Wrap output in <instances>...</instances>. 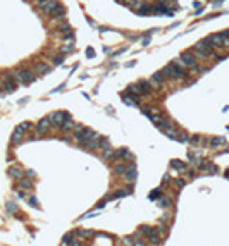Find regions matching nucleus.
<instances>
[{
    "instance_id": "nucleus-1",
    "label": "nucleus",
    "mask_w": 229,
    "mask_h": 246,
    "mask_svg": "<svg viewBox=\"0 0 229 246\" xmlns=\"http://www.w3.org/2000/svg\"><path fill=\"white\" fill-rule=\"evenodd\" d=\"M214 45L212 42L208 40V38H205V40H200V42L195 43V47H193V50H195V54L198 55V57H202V59H207V57H210V55H214Z\"/></svg>"
},
{
    "instance_id": "nucleus-2",
    "label": "nucleus",
    "mask_w": 229,
    "mask_h": 246,
    "mask_svg": "<svg viewBox=\"0 0 229 246\" xmlns=\"http://www.w3.org/2000/svg\"><path fill=\"white\" fill-rule=\"evenodd\" d=\"M164 74L165 78H172V79H183V78H186V71L176 65L174 62H170L169 65H165L164 67Z\"/></svg>"
},
{
    "instance_id": "nucleus-3",
    "label": "nucleus",
    "mask_w": 229,
    "mask_h": 246,
    "mask_svg": "<svg viewBox=\"0 0 229 246\" xmlns=\"http://www.w3.org/2000/svg\"><path fill=\"white\" fill-rule=\"evenodd\" d=\"M29 128H31V124L29 122H21L19 124V126L14 129V133H12V143H21L22 138H24V134H26V131H29Z\"/></svg>"
},
{
    "instance_id": "nucleus-4",
    "label": "nucleus",
    "mask_w": 229,
    "mask_h": 246,
    "mask_svg": "<svg viewBox=\"0 0 229 246\" xmlns=\"http://www.w3.org/2000/svg\"><path fill=\"white\" fill-rule=\"evenodd\" d=\"M17 81L22 83V85H29V83L35 81V74L29 69H21V71H17Z\"/></svg>"
},
{
    "instance_id": "nucleus-5",
    "label": "nucleus",
    "mask_w": 229,
    "mask_h": 246,
    "mask_svg": "<svg viewBox=\"0 0 229 246\" xmlns=\"http://www.w3.org/2000/svg\"><path fill=\"white\" fill-rule=\"evenodd\" d=\"M93 136H96V133L93 131V129H90V128H83V129H81V133H78V134L74 136V138L78 139V141H79L81 145H83V143H86L88 139H91Z\"/></svg>"
},
{
    "instance_id": "nucleus-6",
    "label": "nucleus",
    "mask_w": 229,
    "mask_h": 246,
    "mask_svg": "<svg viewBox=\"0 0 229 246\" xmlns=\"http://www.w3.org/2000/svg\"><path fill=\"white\" fill-rule=\"evenodd\" d=\"M69 117V114L64 112V110H59V112H55L50 115V121H52V126H55V128H60L62 126V122H64L66 119Z\"/></svg>"
},
{
    "instance_id": "nucleus-7",
    "label": "nucleus",
    "mask_w": 229,
    "mask_h": 246,
    "mask_svg": "<svg viewBox=\"0 0 229 246\" xmlns=\"http://www.w3.org/2000/svg\"><path fill=\"white\" fill-rule=\"evenodd\" d=\"M121 98H123V102L126 103V105L140 107V98L134 95V93H131V91H126V93H123V95H121Z\"/></svg>"
},
{
    "instance_id": "nucleus-8",
    "label": "nucleus",
    "mask_w": 229,
    "mask_h": 246,
    "mask_svg": "<svg viewBox=\"0 0 229 246\" xmlns=\"http://www.w3.org/2000/svg\"><path fill=\"white\" fill-rule=\"evenodd\" d=\"M179 59H181L183 62H184V65H186V67H191V69H195V67L198 65L197 57H195L193 54H190V52H183Z\"/></svg>"
},
{
    "instance_id": "nucleus-9",
    "label": "nucleus",
    "mask_w": 229,
    "mask_h": 246,
    "mask_svg": "<svg viewBox=\"0 0 229 246\" xmlns=\"http://www.w3.org/2000/svg\"><path fill=\"white\" fill-rule=\"evenodd\" d=\"M124 179L128 182H134L138 179V172H136V164H128V171L124 172Z\"/></svg>"
},
{
    "instance_id": "nucleus-10",
    "label": "nucleus",
    "mask_w": 229,
    "mask_h": 246,
    "mask_svg": "<svg viewBox=\"0 0 229 246\" xmlns=\"http://www.w3.org/2000/svg\"><path fill=\"white\" fill-rule=\"evenodd\" d=\"M164 81H165L164 71H159V72L152 74V78H150V83H152L153 88H162V86H164Z\"/></svg>"
},
{
    "instance_id": "nucleus-11",
    "label": "nucleus",
    "mask_w": 229,
    "mask_h": 246,
    "mask_svg": "<svg viewBox=\"0 0 229 246\" xmlns=\"http://www.w3.org/2000/svg\"><path fill=\"white\" fill-rule=\"evenodd\" d=\"M57 5H59V2H57V0H47L45 4H42V5H40V9H42L45 14L52 16V12L57 9Z\"/></svg>"
},
{
    "instance_id": "nucleus-12",
    "label": "nucleus",
    "mask_w": 229,
    "mask_h": 246,
    "mask_svg": "<svg viewBox=\"0 0 229 246\" xmlns=\"http://www.w3.org/2000/svg\"><path fill=\"white\" fill-rule=\"evenodd\" d=\"M52 121H50V117H43L40 122H38V126H36V133L38 134H45L48 131V129L52 128Z\"/></svg>"
},
{
    "instance_id": "nucleus-13",
    "label": "nucleus",
    "mask_w": 229,
    "mask_h": 246,
    "mask_svg": "<svg viewBox=\"0 0 229 246\" xmlns=\"http://www.w3.org/2000/svg\"><path fill=\"white\" fill-rule=\"evenodd\" d=\"M208 40L212 42L214 47H224V38H222V35H221V33L210 35V36H208Z\"/></svg>"
},
{
    "instance_id": "nucleus-14",
    "label": "nucleus",
    "mask_w": 229,
    "mask_h": 246,
    "mask_svg": "<svg viewBox=\"0 0 229 246\" xmlns=\"http://www.w3.org/2000/svg\"><path fill=\"white\" fill-rule=\"evenodd\" d=\"M98 141H100V136L96 134V136H93L91 139H88L86 143H83V146L88 148V150H95V148H98Z\"/></svg>"
},
{
    "instance_id": "nucleus-15",
    "label": "nucleus",
    "mask_w": 229,
    "mask_h": 246,
    "mask_svg": "<svg viewBox=\"0 0 229 246\" xmlns=\"http://www.w3.org/2000/svg\"><path fill=\"white\" fill-rule=\"evenodd\" d=\"M64 16H66V9H64V5H62V4H59V5H57V9L52 12V17L55 19V21H59V19H62Z\"/></svg>"
},
{
    "instance_id": "nucleus-16",
    "label": "nucleus",
    "mask_w": 229,
    "mask_h": 246,
    "mask_svg": "<svg viewBox=\"0 0 229 246\" xmlns=\"http://www.w3.org/2000/svg\"><path fill=\"white\" fill-rule=\"evenodd\" d=\"M138 85H140V88H141V91H143V95H150L152 90H153V86H152L150 81H140Z\"/></svg>"
},
{
    "instance_id": "nucleus-17",
    "label": "nucleus",
    "mask_w": 229,
    "mask_h": 246,
    "mask_svg": "<svg viewBox=\"0 0 229 246\" xmlns=\"http://www.w3.org/2000/svg\"><path fill=\"white\" fill-rule=\"evenodd\" d=\"M16 83H14V78H11V74L5 76V90L7 91H16Z\"/></svg>"
},
{
    "instance_id": "nucleus-18",
    "label": "nucleus",
    "mask_w": 229,
    "mask_h": 246,
    "mask_svg": "<svg viewBox=\"0 0 229 246\" xmlns=\"http://www.w3.org/2000/svg\"><path fill=\"white\" fill-rule=\"evenodd\" d=\"M226 143H227V139L224 138V136H215V138L210 139V146H222Z\"/></svg>"
},
{
    "instance_id": "nucleus-19",
    "label": "nucleus",
    "mask_w": 229,
    "mask_h": 246,
    "mask_svg": "<svg viewBox=\"0 0 229 246\" xmlns=\"http://www.w3.org/2000/svg\"><path fill=\"white\" fill-rule=\"evenodd\" d=\"M60 128L64 129V131H72V129L76 128V122H74V121H72L71 117H67L64 122H62V126H60Z\"/></svg>"
},
{
    "instance_id": "nucleus-20",
    "label": "nucleus",
    "mask_w": 229,
    "mask_h": 246,
    "mask_svg": "<svg viewBox=\"0 0 229 246\" xmlns=\"http://www.w3.org/2000/svg\"><path fill=\"white\" fill-rule=\"evenodd\" d=\"M102 157H103V160H114V158H116V150H112L110 146H109V148L103 150Z\"/></svg>"
},
{
    "instance_id": "nucleus-21",
    "label": "nucleus",
    "mask_w": 229,
    "mask_h": 246,
    "mask_svg": "<svg viewBox=\"0 0 229 246\" xmlns=\"http://www.w3.org/2000/svg\"><path fill=\"white\" fill-rule=\"evenodd\" d=\"M170 165H172V169H176V171H186V164L183 160H172L170 162Z\"/></svg>"
},
{
    "instance_id": "nucleus-22",
    "label": "nucleus",
    "mask_w": 229,
    "mask_h": 246,
    "mask_svg": "<svg viewBox=\"0 0 229 246\" xmlns=\"http://www.w3.org/2000/svg\"><path fill=\"white\" fill-rule=\"evenodd\" d=\"M128 171V164H124V162H119L117 165L114 167V172L117 174V176H121V174H124V172Z\"/></svg>"
},
{
    "instance_id": "nucleus-23",
    "label": "nucleus",
    "mask_w": 229,
    "mask_h": 246,
    "mask_svg": "<svg viewBox=\"0 0 229 246\" xmlns=\"http://www.w3.org/2000/svg\"><path fill=\"white\" fill-rule=\"evenodd\" d=\"M131 157V153H129L128 148H121V150L116 151V158H129Z\"/></svg>"
},
{
    "instance_id": "nucleus-24",
    "label": "nucleus",
    "mask_w": 229,
    "mask_h": 246,
    "mask_svg": "<svg viewBox=\"0 0 229 246\" xmlns=\"http://www.w3.org/2000/svg\"><path fill=\"white\" fill-rule=\"evenodd\" d=\"M110 146V141H109V138H105V136H100V141H98V148L100 150H105V148H109Z\"/></svg>"
},
{
    "instance_id": "nucleus-25",
    "label": "nucleus",
    "mask_w": 229,
    "mask_h": 246,
    "mask_svg": "<svg viewBox=\"0 0 229 246\" xmlns=\"http://www.w3.org/2000/svg\"><path fill=\"white\" fill-rule=\"evenodd\" d=\"M159 205L162 207V208H169L170 205H172V200H170L169 196H162V198H160V201H159Z\"/></svg>"
},
{
    "instance_id": "nucleus-26",
    "label": "nucleus",
    "mask_w": 229,
    "mask_h": 246,
    "mask_svg": "<svg viewBox=\"0 0 229 246\" xmlns=\"http://www.w3.org/2000/svg\"><path fill=\"white\" fill-rule=\"evenodd\" d=\"M9 174H11L14 179H22V172L19 171L17 167H11V169H9Z\"/></svg>"
},
{
    "instance_id": "nucleus-27",
    "label": "nucleus",
    "mask_w": 229,
    "mask_h": 246,
    "mask_svg": "<svg viewBox=\"0 0 229 246\" xmlns=\"http://www.w3.org/2000/svg\"><path fill=\"white\" fill-rule=\"evenodd\" d=\"M128 91H131V93H134V95H138V96H141V95H143V91H141V88H140V85H138V83H136V85H129Z\"/></svg>"
},
{
    "instance_id": "nucleus-28",
    "label": "nucleus",
    "mask_w": 229,
    "mask_h": 246,
    "mask_svg": "<svg viewBox=\"0 0 229 246\" xmlns=\"http://www.w3.org/2000/svg\"><path fill=\"white\" fill-rule=\"evenodd\" d=\"M162 131H164V133L167 134V136H169L170 139H179V134H177L172 128H170V129H162Z\"/></svg>"
},
{
    "instance_id": "nucleus-29",
    "label": "nucleus",
    "mask_w": 229,
    "mask_h": 246,
    "mask_svg": "<svg viewBox=\"0 0 229 246\" xmlns=\"http://www.w3.org/2000/svg\"><path fill=\"white\" fill-rule=\"evenodd\" d=\"M148 239H150V243L157 244V243H160V234L157 232V231H153V232H152V234L148 236Z\"/></svg>"
},
{
    "instance_id": "nucleus-30",
    "label": "nucleus",
    "mask_w": 229,
    "mask_h": 246,
    "mask_svg": "<svg viewBox=\"0 0 229 246\" xmlns=\"http://www.w3.org/2000/svg\"><path fill=\"white\" fill-rule=\"evenodd\" d=\"M57 31L59 33H71V26H69V22H62L59 28H57Z\"/></svg>"
},
{
    "instance_id": "nucleus-31",
    "label": "nucleus",
    "mask_w": 229,
    "mask_h": 246,
    "mask_svg": "<svg viewBox=\"0 0 229 246\" xmlns=\"http://www.w3.org/2000/svg\"><path fill=\"white\" fill-rule=\"evenodd\" d=\"M153 231L155 229L153 227H150V225H141V227H140V232H146V236H150Z\"/></svg>"
},
{
    "instance_id": "nucleus-32",
    "label": "nucleus",
    "mask_w": 229,
    "mask_h": 246,
    "mask_svg": "<svg viewBox=\"0 0 229 246\" xmlns=\"http://www.w3.org/2000/svg\"><path fill=\"white\" fill-rule=\"evenodd\" d=\"M129 191H126V189H119V191H116V194L112 196V198H121V196H128Z\"/></svg>"
},
{
    "instance_id": "nucleus-33",
    "label": "nucleus",
    "mask_w": 229,
    "mask_h": 246,
    "mask_svg": "<svg viewBox=\"0 0 229 246\" xmlns=\"http://www.w3.org/2000/svg\"><path fill=\"white\" fill-rule=\"evenodd\" d=\"M21 186H22V188H26V189H31V188H33V182L22 177V179H21Z\"/></svg>"
},
{
    "instance_id": "nucleus-34",
    "label": "nucleus",
    "mask_w": 229,
    "mask_h": 246,
    "mask_svg": "<svg viewBox=\"0 0 229 246\" xmlns=\"http://www.w3.org/2000/svg\"><path fill=\"white\" fill-rule=\"evenodd\" d=\"M36 69H38V72H42V74H47L48 71H50V67H48V65H45V64H40Z\"/></svg>"
},
{
    "instance_id": "nucleus-35",
    "label": "nucleus",
    "mask_w": 229,
    "mask_h": 246,
    "mask_svg": "<svg viewBox=\"0 0 229 246\" xmlns=\"http://www.w3.org/2000/svg\"><path fill=\"white\" fill-rule=\"evenodd\" d=\"M7 210H9L11 214H16V212H17V205L12 203V201H9V203H7Z\"/></svg>"
},
{
    "instance_id": "nucleus-36",
    "label": "nucleus",
    "mask_w": 229,
    "mask_h": 246,
    "mask_svg": "<svg viewBox=\"0 0 229 246\" xmlns=\"http://www.w3.org/2000/svg\"><path fill=\"white\" fill-rule=\"evenodd\" d=\"M159 196H160V189H153V191L148 194V198H150V200H157Z\"/></svg>"
},
{
    "instance_id": "nucleus-37",
    "label": "nucleus",
    "mask_w": 229,
    "mask_h": 246,
    "mask_svg": "<svg viewBox=\"0 0 229 246\" xmlns=\"http://www.w3.org/2000/svg\"><path fill=\"white\" fill-rule=\"evenodd\" d=\"M202 136H198V134H195V136H191V138H190V143H193V145H198L200 143V141H202Z\"/></svg>"
},
{
    "instance_id": "nucleus-38",
    "label": "nucleus",
    "mask_w": 229,
    "mask_h": 246,
    "mask_svg": "<svg viewBox=\"0 0 229 246\" xmlns=\"http://www.w3.org/2000/svg\"><path fill=\"white\" fill-rule=\"evenodd\" d=\"M71 241H72V234H66L62 238V244H69Z\"/></svg>"
},
{
    "instance_id": "nucleus-39",
    "label": "nucleus",
    "mask_w": 229,
    "mask_h": 246,
    "mask_svg": "<svg viewBox=\"0 0 229 246\" xmlns=\"http://www.w3.org/2000/svg\"><path fill=\"white\" fill-rule=\"evenodd\" d=\"M64 60V55H57V57H52V62L53 64H60Z\"/></svg>"
},
{
    "instance_id": "nucleus-40",
    "label": "nucleus",
    "mask_w": 229,
    "mask_h": 246,
    "mask_svg": "<svg viewBox=\"0 0 229 246\" xmlns=\"http://www.w3.org/2000/svg\"><path fill=\"white\" fill-rule=\"evenodd\" d=\"M81 236H83V238H91V236H93V231H83Z\"/></svg>"
},
{
    "instance_id": "nucleus-41",
    "label": "nucleus",
    "mask_w": 229,
    "mask_h": 246,
    "mask_svg": "<svg viewBox=\"0 0 229 246\" xmlns=\"http://www.w3.org/2000/svg\"><path fill=\"white\" fill-rule=\"evenodd\" d=\"M155 231H157V232H159L160 236H164V234H165V227H164V225H160V227H157Z\"/></svg>"
},
{
    "instance_id": "nucleus-42",
    "label": "nucleus",
    "mask_w": 229,
    "mask_h": 246,
    "mask_svg": "<svg viewBox=\"0 0 229 246\" xmlns=\"http://www.w3.org/2000/svg\"><path fill=\"white\" fill-rule=\"evenodd\" d=\"M81 129H83V126H81V124H76V128L72 129V131H74V136H76L78 133H81Z\"/></svg>"
},
{
    "instance_id": "nucleus-43",
    "label": "nucleus",
    "mask_w": 229,
    "mask_h": 246,
    "mask_svg": "<svg viewBox=\"0 0 229 246\" xmlns=\"http://www.w3.org/2000/svg\"><path fill=\"white\" fill-rule=\"evenodd\" d=\"M67 246H83V244H81L79 241H71V243H69Z\"/></svg>"
},
{
    "instance_id": "nucleus-44",
    "label": "nucleus",
    "mask_w": 229,
    "mask_h": 246,
    "mask_svg": "<svg viewBox=\"0 0 229 246\" xmlns=\"http://www.w3.org/2000/svg\"><path fill=\"white\" fill-rule=\"evenodd\" d=\"M86 54H88V57H93L95 52H93V48H86Z\"/></svg>"
},
{
    "instance_id": "nucleus-45",
    "label": "nucleus",
    "mask_w": 229,
    "mask_h": 246,
    "mask_svg": "<svg viewBox=\"0 0 229 246\" xmlns=\"http://www.w3.org/2000/svg\"><path fill=\"white\" fill-rule=\"evenodd\" d=\"M150 42H152V40H150V36H145V38H143V45H145V47H146Z\"/></svg>"
},
{
    "instance_id": "nucleus-46",
    "label": "nucleus",
    "mask_w": 229,
    "mask_h": 246,
    "mask_svg": "<svg viewBox=\"0 0 229 246\" xmlns=\"http://www.w3.org/2000/svg\"><path fill=\"white\" fill-rule=\"evenodd\" d=\"M133 65H136V60H129L128 64H126V67H133Z\"/></svg>"
},
{
    "instance_id": "nucleus-47",
    "label": "nucleus",
    "mask_w": 229,
    "mask_h": 246,
    "mask_svg": "<svg viewBox=\"0 0 229 246\" xmlns=\"http://www.w3.org/2000/svg\"><path fill=\"white\" fill-rule=\"evenodd\" d=\"M176 184H177V186H179V188H183V186H184V184H186V182L183 181V179H179V181H176Z\"/></svg>"
},
{
    "instance_id": "nucleus-48",
    "label": "nucleus",
    "mask_w": 229,
    "mask_h": 246,
    "mask_svg": "<svg viewBox=\"0 0 229 246\" xmlns=\"http://www.w3.org/2000/svg\"><path fill=\"white\" fill-rule=\"evenodd\" d=\"M224 38V47H229V36H222Z\"/></svg>"
},
{
    "instance_id": "nucleus-49",
    "label": "nucleus",
    "mask_w": 229,
    "mask_h": 246,
    "mask_svg": "<svg viewBox=\"0 0 229 246\" xmlns=\"http://www.w3.org/2000/svg\"><path fill=\"white\" fill-rule=\"evenodd\" d=\"M17 196H19V198H24V191H22V189H17Z\"/></svg>"
},
{
    "instance_id": "nucleus-50",
    "label": "nucleus",
    "mask_w": 229,
    "mask_h": 246,
    "mask_svg": "<svg viewBox=\"0 0 229 246\" xmlns=\"http://www.w3.org/2000/svg\"><path fill=\"white\" fill-rule=\"evenodd\" d=\"M64 42H71V43H72V35H69V36H64Z\"/></svg>"
},
{
    "instance_id": "nucleus-51",
    "label": "nucleus",
    "mask_w": 229,
    "mask_h": 246,
    "mask_svg": "<svg viewBox=\"0 0 229 246\" xmlns=\"http://www.w3.org/2000/svg\"><path fill=\"white\" fill-rule=\"evenodd\" d=\"M134 246H145L143 241H134Z\"/></svg>"
},
{
    "instance_id": "nucleus-52",
    "label": "nucleus",
    "mask_w": 229,
    "mask_h": 246,
    "mask_svg": "<svg viewBox=\"0 0 229 246\" xmlns=\"http://www.w3.org/2000/svg\"><path fill=\"white\" fill-rule=\"evenodd\" d=\"M38 4H40V5H42V4H45V2H47V0H36Z\"/></svg>"
},
{
    "instance_id": "nucleus-53",
    "label": "nucleus",
    "mask_w": 229,
    "mask_h": 246,
    "mask_svg": "<svg viewBox=\"0 0 229 246\" xmlns=\"http://www.w3.org/2000/svg\"><path fill=\"white\" fill-rule=\"evenodd\" d=\"M119 2H123V0H119Z\"/></svg>"
}]
</instances>
